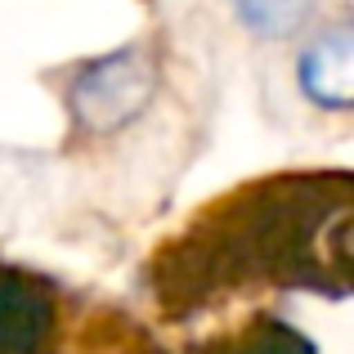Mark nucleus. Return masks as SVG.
Returning a JSON list of instances; mask_svg holds the SVG:
<instances>
[{"label":"nucleus","instance_id":"1","mask_svg":"<svg viewBox=\"0 0 354 354\" xmlns=\"http://www.w3.org/2000/svg\"><path fill=\"white\" fill-rule=\"evenodd\" d=\"M153 95V68L139 54H117L104 59L77 81L72 90V108L86 126L95 130H117L126 126Z\"/></svg>","mask_w":354,"mask_h":354},{"label":"nucleus","instance_id":"2","mask_svg":"<svg viewBox=\"0 0 354 354\" xmlns=\"http://www.w3.org/2000/svg\"><path fill=\"white\" fill-rule=\"evenodd\" d=\"M301 86L323 108H350V99H354V41H350V32H328L305 50Z\"/></svg>","mask_w":354,"mask_h":354},{"label":"nucleus","instance_id":"3","mask_svg":"<svg viewBox=\"0 0 354 354\" xmlns=\"http://www.w3.org/2000/svg\"><path fill=\"white\" fill-rule=\"evenodd\" d=\"M50 328V305L36 287L0 274V354H32Z\"/></svg>","mask_w":354,"mask_h":354},{"label":"nucleus","instance_id":"4","mask_svg":"<svg viewBox=\"0 0 354 354\" xmlns=\"http://www.w3.org/2000/svg\"><path fill=\"white\" fill-rule=\"evenodd\" d=\"M314 0H238V14L260 36H287L305 23Z\"/></svg>","mask_w":354,"mask_h":354},{"label":"nucleus","instance_id":"5","mask_svg":"<svg viewBox=\"0 0 354 354\" xmlns=\"http://www.w3.org/2000/svg\"><path fill=\"white\" fill-rule=\"evenodd\" d=\"M247 354H314L310 346H305L296 332H287V328H274V332H265V337L256 341Z\"/></svg>","mask_w":354,"mask_h":354}]
</instances>
